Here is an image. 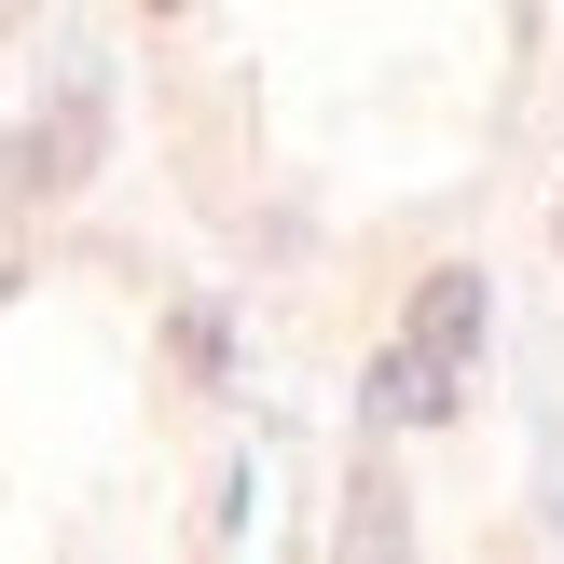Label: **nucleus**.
I'll list each match as a JSON object with an SVG mask.
<instances>
[{
    "label": "nucleus",
    "instance_id": "1",
    "mask_svg": "<svg viewBox=\"0 0 564 564\" xmlns=\"http://www.w3.org/2000/svg\"><path fill=\"white\" fill-rule=\"evenodd\" d=\"M97 152H110V97H97V83H69V97L14 138V193H83V180H97Z\"/></svg>",
    "mask_w": 564,
    "mask_h": 564
},
{
    "label": "nucleus",
    "instance_id": "2",
    "mask_svg": "<svg viewBox=\"0 0 564 564\" xmlns=\"http://www.w3.org/2000/svg\"><path fill=\"white\" fill-rule=\"evenodd\" d=\"M482 317H496V303H482V275H468V262H441L427 290H413V330H400V345H427L441 372H468V358H482Z\"/></svg>",
    "mask_w": 564,
    "mask_h": 564
},
{
    "label": "nucleus",
    "instance_id": "3",
    "mask_svg": "<svg viewBox=\"0 0 564 564\" xmlns=\"http://www.w3.org/2000/svg\"><path fill=\"white\" fill-rule=\"evenodd\" d=\"M455 386H468V372H441L427 345H386L358 400H372V427H441V413H455Z\"/></svg>",
    "mask_w": 564,
    "mask_h": 564
},
{
    "label": "nucleus",
    "instance_id": "4",
    "mask_svg": "<svg viewBox=\"0 0 564 564\" xmlns=\"http://www.w3.org/2000/svg\"><path fill=\"white\" fill-rule=\"evenodd\" d=\"M386 538H400V496H386V482H358V523H345V551H386Z\"/></svg>",
    "mask_w": 564,
    "mask_h": 564
},
{
    "label": "nucleus",
    "instance_id": "5",
    "mask_svg": "<svg viewBox=\"0 0 564 564\" xmlns=\"http://www.w3.org/2000/svg\"><path fill=\"white\" fill-rule=\"evenodd\" d=\"M152 14H180V0H152Z\"/></svg>",
    "mask_w": 564,
    "mask_h": 564
}]
</instances>
